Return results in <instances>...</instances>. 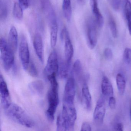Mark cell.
<instances>
[{"label": "cell", "mask_w": 131, "mask_h": 131, "mask_svg": "<svg viewBox=\"0 0 131 131\" xmlns=\"http://www.w3.org/2000/svg\"><path fill=\"white\" fill-rule=\"evenodd\" d=\"M106 112L105 100L101 97L97 102L94 113V121L98 124H102L104 122Z\"/></svg>", "instance_id": "cell-10"}, {"label": "cell", "mask_w": 131, "mask_h": 131, "mask_svg": "<svg viewBox=\"0 0 131 131\" xmlns=\"http://www.w3.org/2000/svg\"><path fill=\"white\" fill-rule=\"evenodd\" d=\"M75 93V80L74 77H72L68 79L65 84L63 100L74 101Z\"/></svg>", "instance_id": "cell-11"}, {"label": "cell", "mask_w": 131, "mask_h": 131, "mask_svg": "<svg viewBox=\"0 0 131 131\" xmlns=\"http://www.w3.org/2000/svg\"><path fill=\"white\" fill-rule=\"evenodd\" d=\"M74 75L77 78H80L82 73V66L80 61L77 60L74 62L73 67Z\"/></svg>", "instance_id": "cell-24"}, {"label": "cell", "mask_w": 131, "mask_h": 131, "mask_svg": "<svg viewBox=\"0 0 131 131\" xmlns=\"http://www.w3.org/2000/svg\"><path fill=\"white\" fill-rule=\"evenodd\" d=\"M81 101L84 107L88 111L91 110L92 99L89 88L87 84H84L82 90Z\"/></svg>", "instance_id": "cell-13"}, {"label": "cell", "mask_w": 131, "mask_h": 131, "mask_svg": "<svg viewBox=\"0 0 131 131\" xmlns=\"http://www.w3.org/2000/svg\"><path fill=\"white\" fill-rule=\"evenodd\" d=\"M116 100L113 96L110 97L109 100V106L112 109H114L116 107Z\"/></svg>", "instance_id": "cell-30"}, {"label": "cell", "mask_w": 131, "mask_h": 131, "mask_svg": "<svg viewBox=\"0 0 131 131\" xmlns=\"http://www.w3.org/2000/svg\"><path fill=\"white\" fill-rule=\"evenodd\" d=\"M114 130V131H124V126L122 123H118L115 125Z\"/></svg>", "instance_id": "cell-34"}, {"label": "cell", "mask_w": 131, "mask_h": 131, "mask_svg": "<svg viewBox=\"0 0 131 131\" xmlns=\"http://www.w3.org/2000/svg\"><path fill=\"white\" fill-rule=\"evenodd\" d=\"M124 59L127 65L131 66V49L126 48L124 53Z\"/></svg>", "instance_id": "cell-27"}, {"label": "cell", "mask_w": 131, "mask_h": 131, "mask_svg": "<svg viewBox=\"0 0 131 131\" xmlns=\"http://www.w3.org/2000/svg\"><path fill=\"white\" fill-rule=\"evenodd\" d=\"M85 0H77L78 2L81 4H84L85 2Z\"/></svg>", "instance_id": "cell-36"}, {"label": "cell", "mask_w": 131, "mask_h": 131, "mask_svg": "<svg viewBox=\"0 0 131 131\" xmlns=\"http://www.w3.org/2000/svg\"><path fill=\"white\" fill-rule=\"evenodd\" d=\"M80 131H92L90 125L88 122H84L82 124Z\"/></svg>", "instance_id": "cell-32"}, {"label": "cell", "mask_w": 131, "mask_h": 131, "mask_svg": "<svg viewBox=\"0 0 131 131\" xmlns=\"http://www.w3.org/2000/svg\"><path fill=\"white\" fill-rule=\"evenodd\" d=\"M33 45L38 59L42 63H43L44 60V48L42 37L40 34H37L35 35Z\"/></svg>", "instance_id": "cell-12"}, {"label": "cell", "mask_w": 131, "mask_h": 131, "mask_svg": "<svg viewBox=\"0 0 131 131\" xmlns=\"http://www.w3.org/2000/svg\"><path fill=\"white\" fill-rule=\"evenodd\" d=\"M0 53L2 65L5 70L8 71L12 68L14 64V52L3 38H1L0 41Z\"/></svg>", "instance_id": "cell-4"}, {"label": "cell", "mask_w": 131, "mask_h": 131, "mask_svg": "<svg viewBox=\"0 0 131 131\" xmlns=\"http://www.w3.org/2000/svg\"><path fill=\"white\" fill-rule=\"evenodd\" d=\"M56 77V75H54L48 79L51 86L48 93V106L46 111V116L50 122L54 121L55 114L59 104L58 85Z\"/></svg>", "instance_id": "cell-1"}, {"label": "cell", "mask_w": 131, "mask_h": 131, "mask_svg": "<svg viewBox=\"0 0 131 131\" xmlns=\"http://www.w3.org/2000/svg\"><path fill=\"white\" fill-rule=\"evenodd\" d=\"M1 18L4 19L7 17V8L4 4H3V6L1 5Z\"/></svg>", "instance_id": "cell-31"}, {"label": "cell", "mask_w": 131, "mask_h": 131, "mask_svg": "<svg viewBox=\"0 0 131 131\" xmlns=\"http://www.w3.org/2000/svg\"><path fill=\"white\" fill-rule=\"evenodd\" d=\"M18 42V35L17 31L15 27L12 26L11 27L9 31L8 44L9 47L14 53L17 50Z\"/></svg>", "instance_id": "cell-14"}, {"label": "cell", "mask_w": 131, "mask_h": 131, "mask_svg": "<svg viewBox=\"0 0 131 131\" xmlns=\"http://www.w3.org/2000/svg\"><path fill=\"white\" fill-rule=\"evenodd\" d=\"M25 71L27 72L28 74L32 77H36L37 76L38 72L37 68L34 62L32 60H31Z\"/></svg>", "instance_id": "cell-26"}, {"label": "cell", "mask_w": 131, "mask_h": 131, "mask_svg": "<svg viewBox=\"0 0 131 131\" xmlns=\"http://www.w3.org/2000/svg\"><path fill=\"white\" fill-rule=\"evenodd\" d=\"M19 56L21 62L25 70H26L31 60L28 43L27 38L24 35L20 38L19 44Z\"/></svg>", "instance_id": "cell-5"}, {"label": "cell", "mask_w": 131, "mask_h": 131, "mask_svg": "<svg viewBox=\"0 0 131 131\" xmlns=\"http://www.w3.org/2000/svg\"><path fill=\"white\" fill-rule=\"evenodd\" d=\"M58 31L57 23L55 20H53L51 23L50 27L51 45L52 48H54L56 46L57 40Z\"/></svg>", "instance_id": "cell-17"}, {"label": "cell", "mask_w": 131, "mask_h": 131, "mask_svg": "<svg viewBox=\"0 0 131 131\" xmlns=\"http://www.w3.org/2000/svg\"><path fill=\"white\" fill-rule=\"evenodd\" d=\"M112 4L114 9L116 10H118L120 6L121 0H112Z\"/></svg>", "instance_id": "cell-33"}, {"label": "cell", "mask_w": 131, "mask_h": 131, "mask_svg": "<svg viewBox=\"0 0 131 131\" xmlns=\"http://www.w3.org/2000/svg\"><path fill=\"white\" fill-rule=\"evenodd\" d=\"M61 114L67 123L68 131H74L77 117L74 102L63 101Z\"/></svg>", "instance_id": "cell-3"}, {"label": "cell", "mask_w": 131, "mask_h": 131, "mask_svg": "<svg viewBox=\"0 0 131 131\" xmlns=\"http://www.w3.org/2000/svg\"><path fill=\"white\" fill-rule=\"evenodd\" d=\"M61 38L64 43V53L65 60L70 63L74 55V49L70 40V35L65 27L62 29L61 33Z\"/></svg>", "instance_id": "cell-7"}, {"label": "cell", "mask_w": 131, "mask_h": 131, "mask_svg": "<svg viewBox=\"0 0 131 131\" xmlns=\"http://www.w3.org/2000/svg\"><path fill=\"white\" fill-rule=\"evenodd\" d=\"M59 61L56 51H52L48 57L47 64L44 70V73L47 79L56 75L58 71Z\"/></svg>", "instance_id": "cell-6"}, {"label": "cell", "mask_w": 131, "mask_h": 131, "mask_svg": "<svg viewBox=\"0 0 131 131\" xmlns=\"http://www.w3.org/2000/svg\"><path fill=\"white\" fill-rule=\"evenodd\" d=\"M116 83L119 94L123 95L126 89V82L124 75L121 73H118L116 76Z\"/></svg>", "instance_id": "cell-20"}, {"label": "cell", "mask_w": 131, "mask_h": 131, "mask_svg": "<svg viewBox=\"0 0 131 131\" xmlns=\"http://www.w3.org/2000/svg\"><path fill=\"white\" fill-rule=\"evenodd\" d=\"M5 110L6 115L16 123L27 128L34 126V122L27 113L20 106L11 103Z\"/></svg>", "instance_id": "cell-2"}, {"label": "cell", "mask_w": 131, "mask_h": 131, "mask_svg": "<svg viewBox=\"0 0 131 131\" xmlns=\"http://www.w3.org/2000/svg\"><path fill=\"white\" fill-rule=\"evenodd\" d=\"M0 96L2 106L4 109H7L11 104V98L7 84L2 74L0 75Z\"/></svg>", "instance_id": "cell-9"}, {"label": "cell", "mask_w": 131, "mask_h": 131, "mask_svg": "<svg viewBox=\"0 0 131 131\" xmlns=\"http://www.w3.org/2000/svg\"><path fill=\"white\" fill-rule=\"evenodd\" d=\"M70 63L65 60H62L59 63L57 74L60 78L65 79L67 77L69 73Z\"/></svg>", "instance_id": "cell-18"}, {"label": "cell", "mask_w": 131, "mask_h": 131, "mask_svg": "<svg viewBox=\"0 0 131 131\" xmlns=\"http://www.w3.org/2000/svg\"><path fill=\"white\" fill-rule=\"evenodd\" d=\"M109 25L112 35L113 37L116 38L118 36V31L117 25L113 17L110 16L109 18Z\"/></svg>", "instance_id": "cell-25"}, {"label": "cell", "mask_w": 131, "mask_h": 131, "mask_svg": "<svg viewBox=\"0 0 131 131\" xmlns=\"http://www.w3.org/2000/svg\"><path fill=\"white\" fill-rule=\"evenodd\" d=\"M97 27L94 19L90 20L87 28V41L88 46L91 49H94L97 43Z\"/></svg>", "instance_id": "cell-8"}, {"label": "cell", "mask_w": 131, "mask_h": 131, "mask_svg": "<svg viewBox=\"0 0 131 131\" xmlns=\"http://www.w3.org/2000/svg\"><path fill=\"white\" fill-rule=\"evenodd\" d=\"M102 92L104 96L110 97L113 96L114 89L113 86L109 79L104 76L101 83Z\"/></svg>", "instance_id": "cell-15"}, {"label": "cell", "mask_w": 131, "mask_h": 131, "mask_svg": "<svg viewBox=\"0 0 131 131\" xmlns=\"http://www.w3.org/2000/svg\"><path fill=\"white\" fill-rule=\"evenodd\" d=\"M13 14L15 18L18 20H21L23 18V9L17 2H15L14 4Z\"/></svg>", "instance_id": "cell-23"}, {"label": "cell", "mask_w": 131, "mask_h": 131, "mask_svg": "<svg viewBox=\"0 0 131 131\" xmlns=\"http://www.w3.org/2000/svg\"><path fill=\"white\" fill-rule=\"evenodd\" d=\"M28 86L30 91L34 94L41 95L44 93V83L41 81L38 80L32 82Z\"/></svg>", "instance_id": "cell-16"}, {"label": "cell", "mask_w": 131, "mask_h": 131, "mask_svg": "<svg viewBox=\"0 0 131 131\" xmlns=\"http://www.w3.org/2000/svg\"><path fill=\"white\" fill-rule=\"evenodd\" d=\"M124 10L128 31L130 35H131V2L129 0L125 1Z\"/></svg>", "instance_id": "cell-19"}, {"label": "cell", "mask_w": 131, "mask_h": 131, "mask_svg": "<svg viewBox=\"0 0 131 131\" xmlns=\"http://www.w3.org/2000/svg\"><path fill=\"white\" fill-rule=\"evenodd\" d=\"M105 57L108 60H111L113 58V54L112 50L110 48H105L104 51Z\"/></svg>", "instance_id": "cell-28"}, {"label": "cell", "mask_w": 131, "mask_h": 131, "mask_svg": "<svg viewBox=\"0 0 131 131\" xmlns=\"http://www.w3.org/2000/svg\"><path fill=\"white\" fill-rule=\"evenodd\" d=\"M62 9L65 17L68 21H70L72 14L70 0H63Z\"/></svg>", "instance_id": "cell-21"}, {"label": "cell", "mask_w": 131, "mask_h": 131, "mask_svg": "<svg viewBox=\"0 0 131 131\" xmlns=\"http://www.w3.org/2000/svg\"><path fill=\"white\" fill-rule=\"evenodd\" d=\"M19 4L23 10L26 9L28 8L29 5L28 0H18Z\"/></svg>", "instance_id": "cell-29"}, {"label": "cell", "mask_w": 131, "mask_h": 131, "mask_svg": "<svg viewBox=\"0 0 131 131\" xmlns=\"http://www.w3.org/2000/svg\"><path fill=\"white\" fill-rule=\"evenodd\" d=\"M56 131H68L67 123L61 113L57 118Z\"/></svg>", "instance_id": "cell-22"}, {"label": "cell", "mask_w": 131, "mask_h": 131, "mask_svg": "<svg viewBox=\"0 0 131 131\" xmlns=\"http://www.w3.org/2000/svg\"><path fill=\"white\" fill-rule=\"evenodd\" d=\"M47 1V0H41V1L42 2V3H43V4H45V2H46V1Z\"/></svg>", "instance_id": "cell-37"}, {"label": "cell", "mask_w": 131, "mask_h": 131, "mask_svg": "<svg viewBox=\"0 0 131 131\" xmlns=\"http://www.w3.org/2000/svg\"><path fill=\"white\" fill-rule=\"evenodd\" d=\"M90 1L92 6L98 5V4L97 0H90Z\"/></svg>", "instance_id": "cell-35"}]
</instances>
